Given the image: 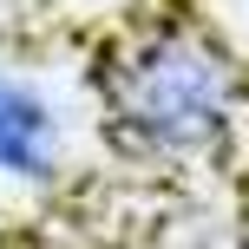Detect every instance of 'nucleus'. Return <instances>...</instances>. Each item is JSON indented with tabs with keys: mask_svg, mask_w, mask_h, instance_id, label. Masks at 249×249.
I'll use <instances>...</instances> for the list:
<instances>
[{
	"mask_svg": "<svg viewBox=\"0 0 249 249\" xmlns=\"http://www.w3.org/2000/svg\"><path fill=\"white\" fill-rule=\"evenodd\" d=\"M99 112L124 158L158 171H203L230 158L249 124L243 66L197 26H151L99 72Z\"/></svg>",
	"mask_w": 249,
	"mask_h": 249,
	"instance_id": "f257e3e1",
	"label": "nucleus"
},
{
	"mask_svg": "<svg viewBox=\"0 0 249 249\" xmlns=\"http://www.w3.org/2000/svg\"><path fill=\"white\" fill-rule=\"evenodd\" d=\"M59 171V112L33 79L0 66V177L46 184Z\"/></svg>",
	"mask_w": 249,
	"mask_h": 249,
	"instance_id": "f03ea898",
	"label": "nucleus"
}]
</instances>
